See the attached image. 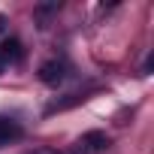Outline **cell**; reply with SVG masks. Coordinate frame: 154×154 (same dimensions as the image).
<instances>
[{
	"label": "cell",
	"instance_id": "cell-1",
	"mask_svg": "<svg viewBox=\"0 0 154 154\" xmlns=\"http://www.w3.org/2000/svg\"><path fill=\"white\" fill-rule=\"evenodd\" d=\"M106 145H109V139H106L103 133H97V130L85 133V136H82V142H79V148H82L85 154H97V151H103Z\"/></svg>",
	"mask_w": 154,
	"mask_h": 154
},
{
	"label": "cell",
	"instance_id": "cell-2",
	"mask_svg": "<svg viewBox=\"0 0 154 154\" xmlns=\"http://www.w3.org/2000/svg\"><path fill=\"white\" fill-rule=\"evenodd\" d=\"M39 79H42L45 85H57V82L63 79V63H60V60L42 63V66H39Z\"/></svg>",
	"mask_w": 154,
	"mask_h": 154
},
{
	"label": "cell",
	"instance_id": "cell-3",
	"mask_svg": "<svg viewBox=\"0 0 154 154\" xmlns=\"http://www.w3.org/2000/svg\"><path fill=\"white\" fill-rule=\"evenodd\" d=\"M18 136H21L18 121H12V118H3V115H0V145H6V142H12V139H18Z\"/></svg>",
	"mask_w": 154,
	"mask_h": 154
},
{
	"label": "cell",
	"instance_id": "cell-4",
	"mask_svg": "<svg viewBox=\"0 0 154 154\" xmlns=\"http://www.w3.org/2000/svg\"><path fill=\"white\" fill-rule=\"evenodd\" d=\"M0 57H3L6 63L18 60V57H21V42H18V39H6V42H3V51H0Z\"/></svg>",
	"mask_w": 154,
	"mask_h": 154
},
{
	"label": "cell",
	"instance_id": "cell-5",
	"mask_svg": "<svg viewBox=\"0 0 154 154\" xmlns=\"http://www.w3.org/2000/svg\"><path fill=\"white\" fill-rule=\"evenodd\" d=\"M3 69H6V60H3V57H0V72H3Z\"/></svg>",
	"mask_w": 154,
	"mask_h": 154
},
{
	"label": "cell",
	"instance_id": "cell-6",
	"mask_svg": "<svg viewBox=\"0 0 154 154\" xmlns=\"http://www.w3.org/2000/svg\"><path fill=\"white\" fill-rule=\"evenodd\" d=\"M36 154H57V151H48V148H45V151H36Z\"/></svg>",
	"mask_w": 154,
	"mask_h": 154
},
{
	"label": "cell",
	"instance_id": "cell-7",
	"mask_svg": "<svg viewBox=\"0 0 154 154\" xmlns=\"http://www.w3.org/2000/svg\"><path fill=\"white\" fill-rule=\"evenodd\" d=\"M69 154H85V151H82V148H75V151H69Z\"/></svg>",
	"mask_w": 154,
	"mask_h": 154
}]
</instances>
